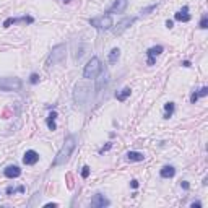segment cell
Returning <instances> with one entry per match:
<instances>
[{
    "label": "cell",
    "mask_w": 208,
    "mask_h": 208,
    "mask_svg": "<svg viewBox=\"0 0 208 208\" xmlns=\"http://www.w3.org/2000/svg\"><path fill=\"white\" fill-rule=\"evenodd\" d=\"M75 146H77V137H75V135H68V137L65 138L64 145H62L60 151H59L57 156H55V159L52 161V166L55 168V166L65 164V163L70 159V156H72V153H73Z\"/></svg>",
    "instance_id": "obj_1"
},
{
    "label": "cell",
    "mask_w": 208,
    "mask_h": 208,
    "mask_svg": "<svg viewBox=\"0 0 208 208\" xmlns=\"http://www.w3.org/2000/svg\"><path fill=\"white\" fill-rule=\"evenodd\" d=\"M101 70H103L101 60H99L98 57H91L88 60V64L85 65V68H83V78L94 80L99 73H101Z\"/></svg>",
    "instance_id": "obj_2"
},
{
    "label": "cell",
    "mask_w": 208,
    "mask_h": 208,
    "mask_svg": "<svg viewBox=\"0 0 208 208\" xmlns=\"http://www.w3.org/2000/svg\"><path fill=\"white\" fill-rule=\"evenodd\" d=\"M21 86H23V81L18 77L0 78V91H20Z\"/></svg>",
    "instance_id": "obj_3"
},
{
    "label": "cell",
    "mask_w": 208,
    "mask_h": 208,
    "mask_svg": "<svg viewBox=\"0 0 208 208\" xmlns=\"http://www.w3.org/2000/svg\"><path fill=\"white\" fill-rule=\"evenodd\" d=\"M65 54H67V46L65 44H57L52 47L51 55H49V64L51 65H57L60 62L65 60Z\"/></svg>",
    "instance_id": "obj_4"
},
{
    "label": "cell",
    "mask_w": 208,
    "mask_h": 208,
    "mask_svg": "<svg viewBox=\"0 0 208 208\" xmlns=\"http://www.w3.org/2000/svg\"><path fill=\"white\" fill-rule=\"evenodd\" d=\"M89 25L94 26L96 29H111V28L114 26V23H112V16H111L109 13H106V15L91 18L89 20Z\"/></svg>",
    "instance_id": "obj_5"
},
{
    "label": "cell",
    "mask_w": 208,
    "mask_h": 208,
    "mask_svg": "<svg viewBox=\"0 0 208 208\" xmlns=\"http://www.w3.org/2000/svg\"><path fill=\"white\" fill-rule=\"evenodd\" d=\"M89 205H91L93 208H104V207H109L111 205V200L106 198L103 193H96V195L91 198Z\"/></svg>",
    "instance_id": "obj_6"
},
{
    "label": "cell",
    "mask_w": 208,
    "mask_h": 208,
    "mask_svg": "<svg viewBox=\"0 0 208 208\" xmlns=\"http://www.w3.org/2000/svg\"><path fill=\"white\" fill-rule=\"evenodd\" d=\"M135 20H137V18H135V16H130V18H124L122 21H119V23H117V28H116V29H114V34H116V36H119V34H122L124 31L127 29V28L133 25V23H135Z\"/></svg>",
    "instance_id": "obj_7"
},
{
    "label": "cell",
    "mask_w": 208,
    "mask_h": 208,
    "mask_svg": "<svg viewBox=\"0 0 208 208\" xmlns=\"http://www.w3.org/2000/svg\"><path fill=\"white\" fill-rule=\"evenodd\" d=\"M163 51H164V47H163V46H153V47H150V49L146 51V55H148V62H146V64L148 65H155L156 57H158L159 54H163Z\"/></svg>",
    "instance_id": "obj_8"
},
{
    "label": "cell",
    "mask_w": 208,
    "mask_h": 208,
    "mask_svg": "<svg viewBox=\"0 0 208 208\" xmlns=\"http://www.w3.org/2000/svg\"><path fill=\"white\" fill-rule=\"evenodd\" d=\"M39 161V153L34 150H28L25 155H23V163H25L26 166H33L36 164V163Z\"/></svg>",
    "instance_id": "obj_9"
},
{
    "label": "cell",
    "mask_w": 208,
    "mask_h": 208,
    "mask_svg": "<svg viewBox=\"0 0 208 208\" xmlns=\"http://www.w3.org/2000/svg\"><path fill=\"white\" fill-rule=\"evenodd\" d=\"M16 23H34L33 16H21V18H7L3 21V28H10V25H16Z\"/></svg>",
    "instance_id": "obj_10"
},
{
    "label": "cell",
    "mask_w": 208,
    "mask_h": 208,
    "mask_svg": "<svg viewBox=\"0 0 208 208\" xmlns=\"http://www.w3.org/2000/svg\"><path fill=\"white\" fill-rule=\"evenodd\" d=\"M127 5H129V0H116L114 5L107 10V13H109V15L111 13H122V12H125Z\"/></svg>",
    "instance_id": "obj_11"
},
{
    "label": "cell",
    "mask_w": 208,
    "mask_h": 208,
    "mask_svg": "<svg viewBox=\"0 0 208 208\" xmlns=\"http://www.w3.org/2000/svg\"><path fill=\"white\" fill-rule=\"evenodd\" d=\"M3 174H5V177H8V179H16V177H20L21 176V169L18 168V166H7L5 169H3Z\"/></svg>",
    "instance_id": "obj_12"
},
{
    "label": "cell",
    "mask_w": 208,
    "mask_h": 208,
    "mask_svg": "<svg viewBox=\"0 0 208 208\" xmlns=\"http://www.w3.org/2000/svg\"><path fill=\"white\" fill-rule=\"evenodd\" d=\"M174 18L177 20V21H182V23L190 21V20H192V16L189 15V7L184 5V7H182V10H179V12L174 15Z\"/></svg>",
    "instance_id": "obj_13"
},
{
    "label": "cell",
    "mask_w": 208,
    "mask_h": 208,
    "mask_svg": "<svg viewBox=\"0 0 208 208\" xmlns=\"http://www.w3.org/2000/svg\"><path fill=\"white\" fill-rule=\"evenodd\" d=\"M159 176H161L163 179H171V177H174V176H176V168H174V166H169V164L163 166L161 171H159Z\"/></svg>",
    "instance_id": "obj_14"
},
{
    "label": "cell",
    "mask_w": 208,
    "mask_h": 208,
    "mask_svg": "<svg viewBox=\"0 0 208 208\" xmlns=\"http://www.w3.org/2000/svg\"><path fill=\"white\" fill-rule=\"evenodd\" d=\"M125 156H127V159H129L130 163H133V161H143V159H145V155L140 153V151H129Z\"/></svg>",
    "instance_id": "obj_15"
},
{
    "label": "cell",
    "mask_w": 208,
    "mask_h": 208,
    "mask_svg": "<svg viewBox=\"0 0 208 208\" xmlns=\"http://www.w3.org/2000/svg\"><path fill=\"white\" fill-rule=\"evenodd\" d=\"M119 57H120V49H119V47H114V49L109 52V57H107V59H109V64H112V65L117 64Z\"/></svg>",
    "instance_id": "obj_16"
},
{
    "label": "cell",
    "mask_w": 208,
    "mask_h": 208,
    "mask_svg": "<svg viewBox=\"0 0 208 208\" xmlns=\"http://www.w3.org/2000/svg\"><path fill=\"white\" fill-rule=\"evenodd\" d=\"M130 94H132V89L129 88V86H127V88H124V89H122V91H120V93H117V94H116V98H117V101L124 103V101H125V99L129 98Z\"/></svg>",
    "instance_id": "obj_17"
},
{
    "label": "cell",
    "mask_w": 208,
    "mask_h": 208,
    "mask_svg": "<svg viewBox=\"0 0 208 208\" xmlns=\"http://www.w3.org/2000/svg\"><path fill=\"white\" fill-rule=\"evenodd\" d=\"M174 114V103H166L164 104V119H171Z\"/></svg>",
    "instance_id": "obj_18"
},
{
    "label": "cell",
    "mask_w": 208,
    "mask_h": 208,
    "mask_svg": "<svg viewBox=\"0 0 208 208\" xmlns=\"http://www.w3.org/2000/svg\"><path fill=\"white\" fill-rule=\"evenodd\" d=\"M46 124H47V127H49V130H57V124H55V119H52V117L49 116L47 117V120H46Z\"/></svg>",
    "instance_id": "obj_19"
},
{
    "label": "cell",
    "mask_w": 208,
    "mask_h": 208,
    "mask_svg": "<svg viewBox=\"0 0 208 208\" xmlns=\"http://www.w3.org/2000/svg\"><path fill=\"white\" fill-rule=\"evenodd\" d=\"M156 8H158V3H155V5H150V7H146V8H143L140 13H141V15H150V13L155 12Z\"/></svg>",
    "instance_id": "obj_20"
},
{
    "label": "cell",
    "mask_w": 208,
    "mask_h": 208,
    "mask_svg": "<svg viewBox=\"0 0 208 208\" xmlns=\"http://www.w3.org/2000/svg\"><path fill=\"white\" fill-rule=\"evenodd\" d=\"M89 172H91V169H89V166H83L81 168V177L86 179L89 176Z\"/></svg>",
    "instance_id": "obj_21"
},
{
    "label": "cell",
    "mask_w": 208,
    "mask_h": 208,
    "mask_svg": "<svg viewBox=\"0 0 208 208\" xmlns=\"http://www.w3.org/2000/svg\"><path fill=\"white\" fill-rule=\"evenodd\" d=\"M200 28H202V29H207L208 28V16L207 15H203L202 20H200Z\"/></svg>",
    "instance_id": "obj_22"
},
{
    "label": "cell",
    "mask_w": 208,
    "mask_h": 208,
    "mask_svg": "<svg viewBox=\"0 0 208 208\" xmlns=\"http://www.w3.org/2000/svg\"><path fill=\"white\" fill-rule=\"evenodd\" d=\"M39 75L37 73H31V77H29V83L31 85H36V83H39Z\"/></svg>",
    "instance_id": "obj_23"
},
{
    "label": "cell",
    "mask_w": 208,
    "mask_h": 208,
    "mask_svg": "<svg viewBox=\"0 0 208 208\" xmlns=\"http://www.w3.org/2000/svg\"><path fill=\"white\" fill-rule=\"evenodd\" d=\"M207 94H208V86H203L200 91H197V96H198V98H205Z\"/></svg>",
    "instance_id": "obj_24"
},
{
    "label": "cell",
    "mask_w": 208,
    "mask_h": 208,
    "mask_svg": "<svg viewBox=\"0 0 208 208\" xmlns=\"http://www.w3.org/2000/svg\"><path fill=\"white\" fill-rule=\"evenodd\" d=\"M5 192H7V195H12V193H15V192H18V187H16V189H15V187H12V185H8V187H7V190H5Z\"/></svg>",
    "instance_id": "obj_25"
},
{
    "label": "cell",
    "mask_w": 208,
    "mask_h": 208,
    "mask_svg": "<svg viewBox=\"0 0 208 208\" xmlns=\"http://www.w3.org/2000/svg\"><path fill=\"white\" fill-rule=\"evenodd\" d=\"M197 101H198V96H197V91H193V93H192V96H190V103L195 104Z\"/></svg>",
    "instance_id": "obj_26"
},
{
    "label": "cell",
    "mask_w": 208,
    "mask_h": 208,
    "mask_svg": "<svg viewBox=\"0 0 208 208\" xmlns=\"http://www.w3.org/2000/svg\"><path fill=\"white\" fill-rule=\"evenodd\" d=\"M181 187H182L184 190H189L190 189V184L187 182V181H181Z\"/></svg>",
    "instance_id": "obj_27"
},
{
    "label": "cell",
    "mask_w": 208,
    "mask_h": 208,
    "mask_svg": "<svg viewBox=\"0 0 208 208\" xmlns=\"http://www.w3.org/2000/svg\"><path fill=\"white\" fill-rule=\"evenodd\" d=\"M190 208H202V202H192Z\"/></svg>",
    "instance_id": "obj_28"
},
{
    "label": "cell",
    "mask_w": 208,
    "mask_h": 208,
    "mask_svg": "<svg viewBox=\"0 0 208 208\" xmlns=\"http://www.w3.org/2000/svg\"><path fill=\"white\" fill-rule=\"evenodd\" d=\"M111 146H112V143H107V145H106V146H104V148H101V150H99V153H104V151L111 150Z\"/></svg>",
    "instance_id": "obj_29"
},
{
    "label": "cell",
    "mask_w": 208,
    "mask_h": 208,
    "mask_svg": "<svg viewBox=\"0 0 208 208\" xmlns=\"http://www.w3.org/2000/svg\"><path fill=\"white\" fill-rule=\"evenodd\" d=\"M130 187H132V189H138V181H137V179H133V181L130 182Z\"/></svg>",
    "instance_id": "obj_30"
},
{
    "label": "cell",
    "mask_w": 208,
    "mask_h": 208,
    "mask_svg": "<svg viewBox=\"0 0 208 208\" xmlns=\"http://www.w3.org/2000/svg\"><path fill=\"white\" fill-rule=\"evenodd\" d=\"M172 26H174V21H172V20H168V21H166V28H169V29H171Z\"/></svg>",
    "instance_id": "obj_31"
},
{
    "label": "cell",
    "mask_w": 208,
    "mask_h": 208,
    "mask_svg": "<svg viewBox=\"0 0 208 208\" xmlns=\"http://www.w3.org/2000/svg\"><path fill=\"white\" fill-rule=\"evenodd\" d=\"M181 65H182V67H185V68H189V67H192V64H190V62H189V60H184V62H182V64H181Z\"/></svg>",
    "instance_id": "obj_32"
},
{
    "label": "cell",
    "mask_w": 208,
    "mask_h": 208,
    "mask_svg": "<svg viewBox=\"0 0 208 208\" xmlns=\"http://www.w3.org/2000/svg\"><path fill=\"white\" fill-rule=\"evenodd\" d=\"M46 208H55V207H59L57 203H46V205H44Z\"/></svg>",
    "instance_id": "obj_33"
},
{
    "label": "cell",
    "mask_w": 208,
    "mask_h": 208,
    "mask_svg": "<svg viewBox=\"0 0 208 208\" xmlns=\"http://www.w3.org/2000/svg\"><path fill=\"white\" fill-rule=\"evenodd\" d=\"M202 184H203V185H207V184H208V177H203V182Z\"/></svg>",
    "instance_id": "obj_34"
},
{
    "label": "cell",
    "mask_w": 208,
    "mask_h": 208,
    "mask_svg": "<svg viewBox=\"0 0 208 208\" xmlns=\"http://www.w3.org/2000/svg\"><path fill=\"white\" fill-rule=\"evenodd\" d=\"M72 2V0H64V3H70Z\"/></svg>",
    "instance_id": "obj_35"
}]
</instances>
